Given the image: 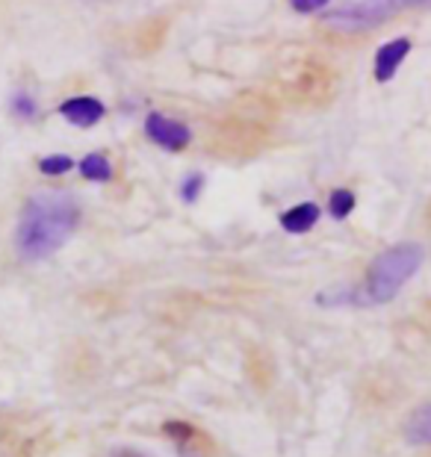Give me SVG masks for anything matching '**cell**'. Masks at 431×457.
<instances>
[{
  "label": "cell",
  "instance_id": "10",
  "mask_svg": "<svg viewBox=\"0 0 431 457\" xmlns=\"http://www.w3.org/2000/svg\"><path fill=\"white\" fill-rule=\"evenodd\" d=\"M328 210L334 219H346L351 210H355V195H351L349 189H334L328 198Z\"/></svg>",
  "mask_w": 431,
  "mask_h": 457
},
{
  "label": "cell",
  "instance_id": "15",
  "mask_svg": "<svg viewBox=\"0 0 431 457\" xmlns=\"http://www.w3.org/2000/svg\"><path fill=\"white\" fill-rule=\"evenodd\" d=\"M113 457H148V454H139V452H131V449H119Z\"/></svg>",
  "mask_w": 431,
  "mask_h": 457
},
{
  "label": "cell",
  "instance_id": "7",
  "mask_svg": "<svg viewBox=\"0 0 431 457\" xmlns=\"http://www.w3.org/2000/svg\"><path fill=\"white\" fill-rule=\"evenodd\" d=\"M317 221H319L317 204H299V207H292L281 216V228L287 233H308Z\"/></svg>",
  "mask_w": 431,
  "mask_h": 457
},
{
  "label": "cell",
  "instance_id": "5",
  "mask_svg": "<svg viewBox=\"0 0 431 457\" xmlns=\"http://www.w3.org/2000/svg\"><path fill=\"white\" fill-rule=\"evenodd\" d=\"M410 54V42L408 38H393V42L381 45L378 54H376V80L378 83H387L393 80V74L399 71L401 60Z\"/></svg>",
  "mask_w": 431,
  "mask_h": 457
},
{
  "label": "cell",
  "instance_id": "9",
  "mask_svg": "<svg viewBox=\"0 0 431 457\" xmlns=\"http://www.w3.org/2000/svg\"><path fill=\"white\" fill-rule=\"evenodd\" d=\"M80 174L86 180H95V183H106L113 178V165L104 154H89V157L80 160Z\"/></svg>",
  "mask_w": 431,
  "mask_h": 457
},
{
  "label": "cell",
  "instance_id": "12",
  "mask_svg": "<svg viewBox=\"0 0 431 457\" xmlns=\"http://www.w3.org/2000/svg\"><path fill=\"white\" fill-rule=\"evenodd\" d=\"M201 189H204V178H201V174H190V178L183 180V187H181V198H183L186 204L199 201Z\"/></svg>",
  "mask_w": 431,
  "mask_h": 457
},
{
  "label": "cell",
  "instance_id": "2",
  "mask_svg": "<svg viewBox=\"0 0 431 457\" xmlns=\"http://www.w3.org/2000/svg\"><path fill=\"white\" fill-rule=\"evenodd\" d=\"M419 266H423V248L417 242H401V245L387 248L369 266L367 284L355 298L360 304H385V301L396 298V293L417 275Z\"/></svg>",
  "mask_w": 431,
  "mask_h": 457
},
{
  "label": "cell",
  "instance_id": "11",
  "mask_svg": "<svg viewBox=\"0 0 431 457\" xmlns=\"http://www.w3.org/2000/svg\"><path fill=\"white\" fill-rule=\"evenodd\" d=\"M38 169H42V174H51V178H56V174H68L74 169L72 157H63V154H56V157H45L42 162H38Z\"/></svg>",
  "mask_w": 431,
  "mask_h": 457
},
{
  "label": "cell",
  "instance_id": "14",
  "mask_svg": "<svg viewBox=\"0 0 431 457\" xmlns=\"http://www.w3.org/2000/svg\"><path fill=\"white\" fill-rule=\"evenodd\" d=\"M328 0H290V6L296 9V12H317V9L325 6Z\"/></svg>",
  "mask_w": 431,
  "mask_h": 457
},
{
  "label": "cell",
  "instance_id": "1",
  "mask_svg": "<svg viewBox=\"0 0 431 457\" xmlns=\"http://www.w3.org/2000/svg\"><path fill=\"white\" fill-rule=\"evenodd\" d=\"M80 221V204L72 192H38L21 212L15 230V248L24 260H47L56 254Z\"/></svg>",
  "mask_w": 431,
  "mask_h": 457
},
{
  "label": "cell",
  "instance_id": "6",
  "mask_svg": "<svg viewBox=\"0 0 431 457\" xmlns=\"http://www.w3.org/2000/svg\"><path fill=\"white\" fill-rule=\"evenodd\" d=\"M63 119H68L74 128H92L104 119V104L95 98H68L60 106Z\"/></svg>",
  "mask_w": 431,
  "mask_h": 457
},
{
  "label": "cell",
  "instance_id": "8",
  "mask_svg": "<svg viewBox=\"0 0 431 457\" xmlns=\"http://www.w3.org/2000/svg\"><path fill=\"white\" fill-rule=\"evenodd\" d=\"M405 436L417 445H431V404L419 407L405 425Z\"/></svg>",
  "mask_w": 431,
  "mask_h": 457
},
{
  "label": "cell",
  "instance_id": "3",
  "mask_svg": "<svg viewBox=\"0 0 431 457\" xmlns=\"http://www.w3.org/2000/svg\"><path fill=\"white\" fill-rule=\"evenodd\" d=\"M408 6H426V0H351V4H342L325 12L322 21L328 27H337L342 33H360L385 24L387 18H393Z\"/></svg>",
  "mask_w": 431,
  "mask_h": 457
},
{
  "label": "cell",
  "instance_id": "13",
  "mask_svg": "<svg viewBox=\"0 0 431 457\" xmlns=\"http://www.w3.org/2000/svg\"><path fill=\"white\" fill-rule=\"evenodd\" d=\"M13 110H15V115H21V119H36V104H33V98H27V95H15L13 98Z\"/></svg>",
  "mask_w": 431,
  "mask_h": 457
},
{
  "label": "cell",
  "instance_id": "4",
  "mask_svg": "<svg viewBox=\"0 0 431 457\" xmlns=\"http://www.w3.org/2000/svg\"><path fill=\"white\" fill-rule=\"evenodd\" d=\"M145 133H148V139L154 145H160L165 151H183L192 139V133L186 124L169 119V115H160V112H151L148 119H145Z\"/></svg>",
  "mask_w": 431,
  "mask_h": 457
}]
</instances>
